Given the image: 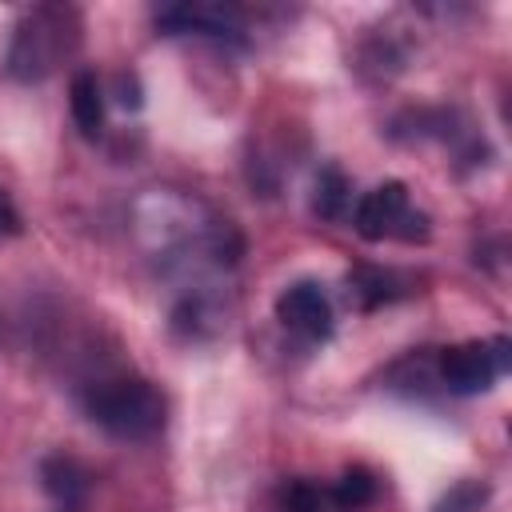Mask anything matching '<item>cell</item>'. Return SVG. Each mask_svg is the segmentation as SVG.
Instances as JSON below:
<instances>
[{
	"mask_svg": "<svg viewBox=\"0 0 512 512\" xmlns=\"http://www.w3.org/2000/svg\"><path fill=\"white\" fill-rule=\"evenodd\" d=\"M132 228L168 272L200 276L208 268H232L240 256L236 228L220 220L200 196L176 188H148L132 208Z\"/></svg>",
	"mask_w": 512,
	"mask_h": 512,
	"instance_id": "6da1fadb",
	"label": "cell"
},
{
	"mask_svg": "<svg viewBox=\"0 0 512 512\" xmlns=\"http://www.w3.org/2000/svg\"><path fill=\"white\" fill-rule=\"evenodd\" d=\"M80 12L68 4H36L20 16L8 44V76L20 84L48 80L80 48Z\"/></svg>",
	"mask_w": 512,
	"mask_h": 512,
	"instance_id": "7a4b0ae2",
	"label": "cell"
},
{
	"mask_svg": "<svg viewBox=\"0 0 512 512\" xmlns=\"http://www.w3.org/2000/svg\"><path fill=\"white\" fill-rule=\"evenodd\" d=\"M84 412L116 440H148L164 428L168 404L144 376H100L84 388Z\"/></svg>",
	"mask_w": 512,
	"mask_h": 512,
	"instance_id": "3957f363",
	"label": "cell"
},
{
	"mask_svg": "<svg viewBox=\"0 0 512 512\" xmlns=\"http://www.w3.org/2000/svg\"><path fill=\"white\" fill-rule=\"evenodd\" d=\"M352 224L364 240H428V216L408 204V188L400 180L376 184L352 208Z\"/></svg>",
	"mask_w": 512,
	"mask_h": 512,
	"instance_id": "277c9868",
	"label": "cell"
},
{
	"mask_svg": "<svg viewBox=\"0 0 512 512\" xmlns=\"http://www.w3.org/2000/svg\"><path fill=\"white\" fill-rule=\"evenodd\" d=\"M508 368V340H464L440 352V384L456 396H476L484 388H492Z\"/></svg>",
	"mask_w": 512,
	"mask_h": 512,
	"instance_id": "5b68a950",
	"label": "cell"
},
{
	"mask_svg": "<svg viewBox=\"0 0 512 512\" xmlns=\"http://www.w3.org/2000/svg\"><path fill=\"white\" fill-rule=\"evenodd\" d=\"M276 320L300 340H328L332 336V304L320 284L296 280L276 296Z\"/></svg>",
	"mask_w": 512,
	"mask_h": 512,
	"instance_id": "8992f818",
	"label": "cell"
},
{
	"mask_svg": "<svg viewBox=\"0 0 512 512\" xmlns=\"http://www.w3.org/2000/svg\"><path fill=\"white\" fill-rule=\"evenodd\" d=\"M156 24L164 32H196V36H224L236 40L244 32V12L232 4H172L156 12Z\"/></svg>",
	"mask_w": 512,
	"mask_h": 512,
	"instance_id": "52a82bcc",
	"label": "cell"
},
{
	"mask_svg": "<svg viewBox=\"0 0 512 512\" xmlns=\"http://www.w3.org/2000/svg\"><path fill=\"white\" fill-rule=\"evenodd\" d=\"M40 484H44V492L52 500V512H84L88 508L92 472L80 460H72L64 452L44 456L40 460Z\"/></svg>",
	"mask_w": 512,
	"mask_h": 512,
	"instance_id": "ba28073f",
	"label": "cell"
},
{
	"mask_svg": "<svg viewBox=\"0 0 512 512\" xmlns=\"http://www.w3.org/2000/svg\"><path fill=\"white\" fill-rule=\"evenodd\" d=\"M68 104H72V120H76L80 136L96 140L100 128H104V92H100L96 72H76V76H72Z\"/></svg>",
	"mask_w": 512,
	"mask_h": 512,
	"instance_id": "9c48e42d",
	"label": "cell"
},
{
	"mask_svg": "<svg viewBox=\"0 0 512 512\" xmlns=\"http://www.w3.org/2000/svg\"><path fill=\"white\" fill-rule=\"evenodd\" d=\"M348 180H344V172L340 168H324L320 176H316V200H312V208L324 216V220H340L344 216V208H348Z\"/></svg>",
	"mask_w": 512,
	"mask_h": 512,
	"instance_id": "30bf717a",
	"label": "cell"
},
{
	"mask_svg": "<svg viewBox=\"0 0 512 512\" xmlns=\"http://www.w3.org/2000/svg\"><path fill=\"white\" fill-rule=\"evenodd\" d=\"M332 492H336V500H340L344 508H364V504L376 496V480H372L364 468H352V472L340 476V484H336Z\"/></svg>",
	"mask_w": 512,
	"mask_h": 512,
	"instance_id": "8fae6325",
	"label": "cell"
},
{
	"mask_svg": "<svg viewBox=\"0 0 512 512\" xmlns=\"http://www.w3.org/2000/svg\"><path fill=\"white\" fill-rule=\"evenodd\" d=\"M484 500H488V488L476 484V480H464V484H456V488L436 504V512H476Z\"/></svg>",
	"mask_w": 512,
	"mask_h": 512,
	"instance_id": "7c38bea8",
	"label": "cell"
},
{
	"mask_svg": "<svg viewBox=\"0 0 512 512\" xmlns=\"http://www.w3.org/2000/svg\"><path fill=\"white\" fill-rule=\"evenodd\" d=\"M20 212H16V204H12V196L0 188V244L4 240H12V236H20Z\"/></svg>",
	"mask_w": 512,
	"mask_h": 512,
	"instance_id": "4fadbf2b",
	"label": "cell"
}]
</instances>
